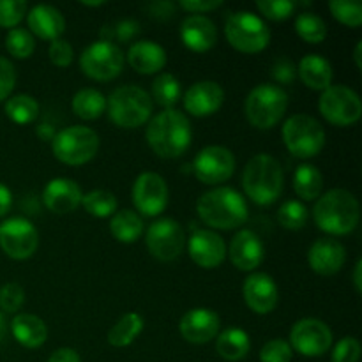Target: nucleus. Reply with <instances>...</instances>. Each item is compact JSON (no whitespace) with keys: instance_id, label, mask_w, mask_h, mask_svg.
Returning a JSON list of instances; mask_svg holds the SVG:
<instances>
[{"instance_id":"f257e3e1","label":"nucleus","mask_w":362,"mask_h":362,"mask_svg":"<svg viewBox=\"0 0 362 362\" xmlns=\"http://www.w3.org/2000/svg\"><path fill=\"white\" fill-rule=\"evenodd\" d=\"M147 144L159 158L175 159L189 148L193 131L189 119L179 110H163L148 122Z\"/></svg>"},{"instance_id":"f03ea898","label":"nucleus","mask_w":362,"mask_h":362,"mask_svg":"<svg viewBox=\"0 0 362 362\" xmlns=\"http://www.w3.org/2000/svg\"><path fill=\"white\" fill-rule=\"evenodd\" d=\"M197 212L205 225L218 230H233L247 221V204L239 191L232 187H216L202 194Z\"/></svg>"},{"instance_id":"7ed1b4c3","label":"nucleus","mask_w":362,"mask_h":362,"mask_svg":"<svg viewBox=\"0 0 362 362\" xmlns=\"http://www.w3.org/2000/svg\"><path fill=\"white\" fill-rule=\"evenodd\" d=\"M313 219L322 232L331 235H346L359 225V202L350 191L331 189L322 194L315 204Z\"/></svg>"},{"instance_id":"20e7f679","label":"nucleus","mask_w":362,"mask_h":362,"mask_svg":"<svg viewBox=\"0 0 362 362\" xmlns=\"http://www.w3.org/2000/svg\"><path fill=\"white\" fill-rule=\"evenodd\" d=\"M283 168L271 154H257L247 161L243 173L246 197L257 205H272L283 193Z\"/></svg>"},{"instance_id":"39448f33","label":"nucleus","mask_w":362,"mask_h":362,"mask_svg":"<svg viewBox=\"0 0 362 362\" xmlns=\"http://www.w3.org/2000/svg\"><path fill=\"white\" fill-rule=\"evenodd\" d=\"M106 106L112 122L126 129L144 126L152 113L151 95L136 85L115 88L106 101Z\"/></svg>"},{"instance_id":"423d86ee","label":"nucleus","mask_w":362,"mask_h":362,"mask_svg":"<svg viewBox=\"0 0 362 362\" xmlns=\"http://www.w3.org/2000/svg\"><path fill=\"white\" fill-rule=\"evenodd\" d=\"M288 95L279 85L262 83L247 94L244 112L250 124L258 129H271L285 115Z\"/></svg>"},{"instance_id":"0eeeda50","label":"nucleus","mask_w":362,"mask_h":362,"mask_svg":"<svg viewBox=\"0 0 362 362\" xmlns=\"http://www.w3.org/2000/svg\"><path fill=\"white\" fill-rule=\"evenodd\" d=\"M225 35L230 45L243 53H258L271 42V30L258 14L237 11L226 18Z\"/></svg>"},{"instance_id":"6e6552de","label":"nucleus","mask_w":362,"mask_h":362,"mask_svg":"<svg viewBox=\"0 0 362 362\" xmlns=\"http://www.w3.org/2000/svg\"><path fill=\"white\" fill-rule=\"evenodd\" d=\"M283 141L292 156L310 159L320 154L325 145V131L317 119L304 113L292 115L283 126Z\"/></svg>"},{"instance_id":"1a4fd4ad","label":"nucleus","mask_w":362,"mask_h":362,"mask_svg":"<svg viewBox=\"0 0 362 362\" xmlns=\"http://www.w3.org/2000/svg\"><path fill=\"white\" fill-rule=\"evenodd\" d=\"M52 148L55 158L64 165H85L98 154L99 136L87 126H71L55 134Z\"/></svg>"},{"instance_id":"9d476101","label":"nucleus","mask_w":362,"mask_h":362,"mask_svg":"<svg viewBox=\"0 0 362 362\" xmlns=\"http://www.w3.org/2000/svg\"><path fill=\"white\" fill-rule=\"evenodd\" d=\"M318 108L325 120L339 127L352 126L362 115V103L357 92L343 85H331L322 92Z\"/></svg>"},{"instance_id":"9b49d317","label":"nucleus","mask_w":362,"mask_h":362,"mask_svg":"<svg viewBox=\"0 0 362 362\" xmlns=\"http://www.w3.org/2000/svg\"><path fill=\"white\" fill-rule=\"evenodd\" d=\"M80 67L92 80H113L119 76L124 67V53L113 42L95 41L81 53Z\"/></svg>"},{"instance_id":"f8f14e48","label":"nucleus","mask_w":362,"mask_h":362,"mask_svg":"<svg viewBox=\"0 0 362 362\" xmlns=\"http://www.w3.org/2000/svg\"><path fill=\"white\" fill-rule=\"evenodd\" d=\"M145 243L152 257L161 262H173L186 246V235L175 219L163 218L148 226Z\"/></svg>"},{"instance_id":"ddd939ff","label":"nucleus","mask_w":362,"mask_h":362,"mask_svg":"<svg viewBox=\"0 0 362 362\" xmlns=\"http://www.w3.org/2000/svg\"><path fill=\"white\" fill-rule=\"evenodd\" d=\"M39 246L35 226L25 218H9L0 225V247L13 260H27Z\"/></svg>"},{"instance_id":"4468645a","label":"nucleus","mask_w":362,"mask_h":362,"mask_svg":"<svg viewBox=\"0 0 362 362\" xmlns=\"http://www.w3.org/2000/svg\"><path fill=\"white\" fill-rule=\"evenodd\" d=\"M193 172L197 179L207 186L221 184L235 172V156L228 148L219 145L205 147L194 158Z\"/></svg>"},{"instance_id":"2eb2a0df","label":"nucleus","mask_w":362,"mask_h":362,"mask_svg":"<svg viewBox=\"0 0 362 362\" xmlns=\"http://www.w3.org/2000/svg\"><path fill=\"white\" fill-rule=\"evenodd\" d=\"M332 345V332L327 324L317 318H303L290 331V346L300 356H324Z\"/></svg>"},{"instance_id":"dca6fc26","label":"nucleus","mask_w":362,"mask_h":362,"mask_svg":"<svg viewBox=\"0 0 362 362\" xmlns=\"http://www.w3.org/2000/svg\"><path fill=\"white\" fill-rule=\"evenodd\" d=\"M133 204L144 216H159L168 205V186L161 175L145 172L133 184Z\"/></svg>"},{"instance_id":"f3484780","label":"nucleus","mask_w":362,"mask_h":362,"mask_svg":"<svg viewBox=\"0 0 362 362\" xmlns=\"http://www.w3.org/2000/svg\"><path fill=\"white\" fill-rule=\"evenodd\" d=\"M191 260L204 269H214L223 264L226 257L225 240L216 232L205 228H194L187 240Z\"/></svg>"},{"instance_id":"a211bd4d","label":"nucleus","mask_w":362,"mask_h":362,"mask_svg":"<svg viewBox=\"0 0 362 362\" xmlns=\"http://www.w3.org/2000/svg\"><path fill=\"white\" fill-rule=\"evenodd\" d=\"M243 296L247 308L257 315H267L274 311L279 300L278 286L274 279L265 272H255L247 276L244 281Z\"/></svg>"},{"instance_id":"6ab92c4d","label":"nucleus","mask_w":362,"mask_h":362,"mask_svg":"<svg viewBox=\"0 0 362 362\" xmlns=\"http://www.w3.org/2000/svg\"><path fill=\"white\" fill-rule=\"evenodd\" d=\"M221 320L218 313L207 308H194L189 310L180 320V334L187 343L193 345H204L218 336Z\"/></svg>"},{"instance_id":"aec40b11","label":"nucleus","mask_w":362,"mask_h":362,"mask_svg":"<svg viewBox=\"0 0 362 362\" xmlns=\"http://www.w3.org/2000/svg\"><path fill=\"white\" fill-rule=\"evenodd\" d=\"M225 101V92L216 81L204 80L191 85L184 94V108L193 117H209L218 112Z\"/></svg>"},{"instance_id":"412c9836","label":"nucleus","mask_w":362,"mask_h":362,"mask_svg":"<svg viewBox=\"0 0 362 362\" xmlns=\"http://www.w3.org/2000/svg\"><path fill=\"white\" fill-rule=\"evenodd\" d=\"M230 260L239 271L250 272L264 262L265 250L260 237L253 230H240L230 244Z\"/></svg>"},{"instance_id":"4be33fe9","label":"nucleus","mask_w":362,"mask_h":362,"mask_svg":"<svg viewBox=\"0 0 362 362\" xmlns=\"http://www.w3.org/2000/svg\"><path fill=\"white\" fill-rule=\"evenodd\" d=\"M81 198H83V193H81L80 186L74 180L64 179V177L49 180L42 191L45 207L55 214L73 212L81 204Z\"/></svg>"},{"instance_id":"5701e85b","label":"nucleus","mask_w":362,"mask_h":362,"mask_svg":"<svg viewBox=\"0 0 362 362\" xmlns=\"http://www.w3.org/2000/svg\"><path fill=\"white\" fill-rule=\"evenodd\" d=\"M345 258L346 251L343 244L334 239H329V237L315 240L313 246L310 247V253H308L310 267L320 276H332L341 271Z\"/></svg>"},{"instance_id":"b1692460","label":"nucleus","mask_w":362,"mask_h":362,"mask_svg":"<svg viewBox=\"0 0 362 362\" xmlns=\"http://www.w3.org/2000/svg\"><path fill=\"white\" fill-rule=\"evenodd\" d=\"M180 39L191 52H209L218 41V28L204 14H191L180 25Z\"/></svg>"},{"instance_id":"393cba45","label":"nucleus","mask_w":362,"mask_h":362,"mask_svg":"<svg viewBox=\"0 0 362 362\" xmlns=\"http://www.w3.org/2000/svg\"><path fill=\"white\" fill-rule=\"evenodd\" d=\"M28 28L30 34H35L39 39L45 41H55L60 39V35L66 30V20H64L62 13L57 7L46 6H34L27 14Z\"/></svg>"},{"instance_id":"a878e982","label":"nucleus","mask_w":362,"mask_h":362,"mask_svg":"<svg viewBox=\"0 0 362 362\" xmlns=\"http://www.w3.org/2000/svg\"><path fill=\"white\" fill-rule=\"evenodd\" d=\"M127 62L140 74H154L166 66V52L154 41H138L131 45Z\"/></svg>"},{"instance_id":"bb28decb","label":"nucleus","mask_w":362,"mask_h":362,"mask_svg":"<svg viewBox=\"0 0 362 362\" xmlns=\"http://www.w3.org/2000/svg\"><path fill=\"white\" fill-rule=\"evenodd\" d=\"M11 332L25 349H39L48 338V327L45 322L30 313L16 315L11 322Z\"/></svg>"},{"instance_id":"cd10ccee","label":"nucleus","mask_w":362,"mask_h":362,"mask_svg":"<svg viewBox=\"0 0 362 362\" xmlns=\"http://www.w3.org/2000/svg\"><path fill=\"white\" fill-rule=\"evenodd\" d=\"M299 73L300 80L306 87L313 88V90H322L331 87L332 83V66L327 59H324L322 55H311L303 57V60L299 62Z\"/></svg>"},{"instance_id":"c85d7f7f","label":"nucleus","mask_w":362,"mask_h":362,"mask_svg":"<svg viewBox=\"0 0 362 362\" xmlns=\"http://www.w3.org/2000/svg\"><path fill=\"white\" fill-rule=\"evenodd\" d=\"M216 350L226 361H240L250 354V336L243 329H226L216 339Z\"/></svg>"},{"instance_id":"c756f323","label":"nucleus","mask_w":362,"mask_h":362,"mask_svg":"<svg viewBox=\"0 0 362 362\" xmlns=\"http://www.w3.org/2000/svg\"><path fill=\"white\" fill-rule=\"evenodd\" d=\"M110 230L119 243L131 244L144 233V221L134 211L124 209V211L113 214L112 221H110Z\"/></svg>"},{"instance_id":"7c9ffc66","label":"nucleus","mask_w":362,"mask_h":362,"mask_svg":"<svg viewBox=\"0 0 362 362\" xmlns=\"http://www.w3.org/2000/svg\"><path fill=\"white\" fill-rule=\"evenodd\" d=\"M324 187V177L313 165H300L293 173V189L303 200H317Z\"/></svg>"},{"instance_id":"2f4dec72","label":"nucleus","mask_w":362,"mask_h":362,"mask_svg":"<svg viewBox=\"0 0 362 362\" xmlns=\"http://www.w3.org/2000/svg\"><path fill=\"white\" fill-rule=\"evenodd\" d=\"M106 98L95 88H81L73 98V112L83 120H95L105 113Z\"/></svg>"},{"instance_id":"473e14b6","label":"nucleus","mask_w":362,"mask_h":362,"mask_svg":"<svg viewBox=\"0 0 362 362\" xmlns=\"http://www.w3.org/2000/svg\"><path fill=\"white\" fill-rule=\"evenodd\" d=\"M144 331V318L138 313H126L108 332V343L117 349L129 346Z\"/></svg>"},{"instance_id":"72a5a7b5","label":"nucleus","mask_w":362,"mask_h":362,"mask_svg":"<svg viewBox=\"0 0 362 362\" xmlns=\"http://www.w3.org/2000/svg\"><path fill=\"white\" fill-rule=\"evenodd\" d=\"M180 94V81L172 73L159 74L152 83V98L165 110H172L179 103Z\"/></svg>"},{"instance_id":"f704fd0d","label":"nucleus","mask_w":362,"mask_h":362,"mask_svg":"<svg viewBox=\"0 0 362 362\" xmlns=\"http://www.w3.org/2000/svg\"><path fill=\"white\" fill-rule=\"evenodd\" d=\"M6 113L13 122L16 124H30L37 119L39 105L32 95L18 94L14 98L7 99Z\"/></svg>"},{"instance_id":"c9c22d12","label":"nucleus","mask_w":362,"mask_h":362,"mask_svg":"<svg viewBox=\"0 0 362 362\" xmlns=\"http://www.w3.org/2000/svg\"><path fill=\"white\" fill-rule=\"evenodd\" d=\"M81 205L94 218H108V216H113L117 212L115 194L105 189H95L83 194Z\"/></svg>"},{"instance_id":"e433bc0d","label":"nucleus","mask_w":362,"mask_h":362,"mask_svg":"<svg viewBox=\"0 0 362 362\" xmlns=\"http://www.w3.org/2000/svg\"><path fill=\"white\" fill-rule=\"evenodd\" d=\"M296 30L300 37L311 45H318L327 37V25L315 13H300L296 20Z\"/></svg>"},{"instance_id":"4c0bfd02","label":"nucleus","mask_w":362,"mask_h":362,"mask_svg":"<svg viewBox=\"0 0 362 362\" xmlns=\"http://www.w3.org/2000/svg\"><path fill=\"white\" fill-rule=\"evenodd\" d=\"M6 48L14 59H28L35 49V39L27 28H11L6 37Z\"/></svg>"},{"instance_id":"58836bf2","label":"nucleus","mask_w":362,"mask_h":362,"mask_svg":"<svg viewBox=\"0 0 362 362\" xmlns=\"http://www.w3.org/2000/svg\"><path fill=\"white\" fill-rule=\"evenodd\" d=\"M329 11L339 23L346 27H361L362 23V4L357 0H331Z\"/></svg>"},{"instance_id":"ea45409f","label":"nucleus","mask_w":362,"mask_h":362,"mask_svg":"<svg viewBox=\"0 0 362 362\" xmlns=\"http://www.w3.org/2000/svg\"><path fill=\"white\" fill-rule=\"evenodd\" d=\"M278 221L286 230H300L308 221L306 205L297 200H288L279 207Z\"/></svg>"},{"instance_id":"a19ab883","label":"nucleus","mask_w":362,"mask_h":362,"mask_svg":"<svg viewBox=\"0 0 362 362\" xmlns=\"http://www.w3.org/2000/svg\"><path fill=\"white\" fill-rule=\"evenodd\" d=\"M257 7L269 20L283 21L292 16L297 4L292 2V0H258Z\"/></svg>"},{"instance_id":"79ce46f5","label":"nucleus","mask_w":362,"mask_h":362,"mask_svg":"<svg viewBox=\"0 0 362 362\" xmlns=\"http://www.w3.org/2000/svg\"><path fill=\"white\" fill-rule=\"evenodd\" d=\"M27 14L25 0H0V27L16 28Z\"/></svg>"},{"instance_id":"37998d69","label":"nucleus","mask_w":362,"mask_h":362,"mask_svg":"<svg viewBox=\"0 0 362 362\" xmlns=\"http://www.w3.org/2000/svg\"><path fill=\"white\" fill-rule=\"evenodd\" d=\"M262 362H290L292 361V346L285 339H271L260 350Z\"/></svg>"},{"instance_id":"c03bdc74","label":"nucleus","mask_w":362,"mask_h":362,"mask_svg":"<svg viewBox=\"0 0 362 362\" xmlns=\"http://www.w3.org/2000/svg\"><path fill=\"white\" fill-rule=\"evenodd\" d=\"M25 303V290L18 283H7L0 290V308L6 313H16Z\"/></svg>"},{"instance_id":"a18cd8bd","label":"nucleus","mask_w":362,"mask_h":362,"mask_svg":"<svg viewBox=\"0 0 362 362\" xmlns=\"http://www.w3.org/2000/svg\"><path fill=\"white\" fill-rule=\"evenodd\" d=\"M361 343L354 336L339 339L332 352V362H359Z\"/></svg>"},{"instance_id":"49530a36","label":"nucleus","mask_w":362,"mask_h":362,"mask_svg":"<svg viewBox=\"0 0 362 362\" xmlns=\"http://www.w3.org/2000/svg\"><path fill=\"white\" fill-rule=\"evenodd\" d=\"M48 55L49 60L59 67H67L74 59L73 46L67 41H64V39H55V41H52V45H49L48 48Z\"/></svg>"},{"instance_id":"de8ad7c7","label":"nucleus","mask_w":362,"mask_h":362,"mask_svg":"<svg viewBox=\"0 0 362 362\" xmlns=\"http://www.w3.org/2000/svg\"><path fill=\"white\" fill-rule=\"evenodd\" d=\"M16 85V71H14L13 62L0 57V101L9 98Z\"/></svg>"},{"instance_id":"09e8293b","label":"nucleus","mask_w":362,"mask_h":362,"mask_svg":"<svg viewBox=\"0 0 362 362\" xmlns=\"http://www.w3.org/2000/svg\"><path fill=\"white\" fill-rule=\"evenodd\" d=\"M272 78L279 83H292L297 76V71L293 62H290L288 59H279L278 62L272 66Z\"/></svg>"},{"instance_id":"8fccbe9b","label":"nucleus","mask_w":362,"mask_h":362,"mask_svg":"<svg viewBox=\"0 0 362 362\" xmlns=\"http://www.w3.org/2000/svg\"><path fill=\"white\" fill-rule=\"evenodd\" d=\"M179 6L191 14H204L223 6V0H182Z\"/></svg>"},{"instance_id":"3c124183","label":"nucleus","mask_w":362,"mask_h":362,"mask_svg":"<svg viewBox=\"0 0 362 362\" xmlns=\"http://www.w3.org/2000/svg\"><path fill=\"white\" fill-rule=\"evenodd\" d=\"M112 28H113V39H119V41L127 42L131 41L138 32H140V23L134 20H122Z\"/></svg>"},{"instance_id":"603ef678","label":"nucleus","mask_w":362,"mask_h":362,"mask_svg":"<svg viewBox=\"0 0 362 362\" xmlns=\"http://www.w3.org/2000/svg\"><path fill=\"white\" fill-rule=\"evenodd\" d=\"M173 9H175V4L168 2V0H159V2L151 4V7H148L152 16L158 18V20H168L173 14Z\"/></svg>"},{"instance_id":"864d4df0","label":"nucleus","mask_w":362,"mask_h":362,"mask_svg":"<svg viewBox=\"0 0 362 362\" xmlns=\"http://www.w3.org/2000/svg\"><path fill=\"white\" fill-rule=\"evenodd\" d=\"M48 362H81L76 350L73 349H59L49 356Z\"/></svg>"},{"instance_id":"5fc2aeb1","label":"nucleus","mask_w":362,"mask_h":362,"mask_svg":"<svg viewBox=\"0 0 362 362\" xmlns=\"http://www.w3.org/2000/svg\"><path fill=\"white\" fill-rule=\"evenodd\" d=\"M11 205H13V194H11L9 187L0 182V218L9 212Z\"/></svg>"},{"instance_id":"6e6d98bb","label":"nucleus","mask_w":362,"mask_h":362,"mask_svg":"<svg viewBox=\"0 0 362 362\" xmlns=\"http://www.w3.org/2000/svg\"><path fill=\"white\" fill-rule=\"evenodd\" d=\"M35 133H37V136L45 141H53V138H55L57 134L53 126H49V124H41V126H37Z\"/></svg>"},{"instance_id":"4d7b16f0","label":"nucleus","mask_w":362,"mask_h":362,"mask_svg":"<svg viewBox=\"0 0 362 362\" xmlns=\"http://www.w3.org/2000/svg\"><path fill=\"white\" fill-rule=\"evenodd\" d=\"M361 271H362V262L357 260L356 267H354V285H356L357 292H362V279H361Z\"/></svg>"},{"instance_id":"13d9d810","label":"nucleus","mask_w":362,"mask_h":362,"mask_svg":"<svg viewBox=\"0 0 362 362\" xmlns=\"http://www.w3.org/2000/svg\"><path fill=\"white\" fill-rule=\"evenodd\" d=\"M361 49H362V41L357 42V46H356V52H354V60H356V66H357V69H362Z\"/></svg>"},{"instance_id":"bf43d9fd","label":"nucleus","mask_w":362,"mask_h":362,"mask_svg":"<svg viewBox=\"0 0 362 362\" xmlns=\"http://www.w3.org/2000/svg\"><path fill=\"white\" fill-rule=\"evenodd\" d=\"M6 331H7V322H6V317H4V315L0 313V341H2L4 336H6Z\"/></svg>"},{"instance_id":"052dcab7","label":"nucleus","mask_w":362,"mask_h":362,"mask_svg":"<svg viewBox=\"0 0 362 362\" xmlns=\"http://www.w3.org/2000/svg\"><path fill=\"white\" fill-rule=\"evenodd\" d=\"M83 6L87 7H99V6H105V2H81Z\"/></svg>"}]
</instances>
